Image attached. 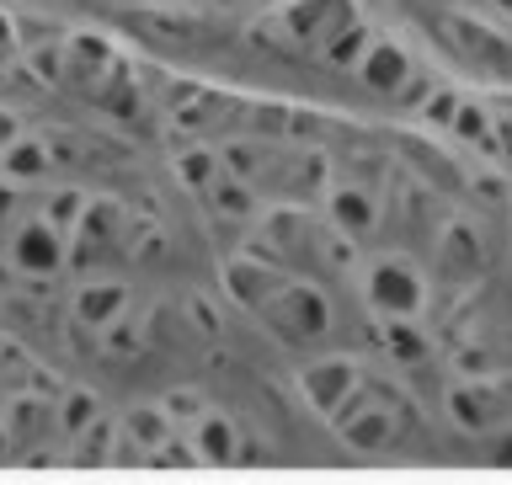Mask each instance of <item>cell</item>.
Returning <instances> with one entry per match:
<instances>
[{"label": "cell", "instance_id": "6da1fadb", "mask_svg": "<svg viewBox=\"0 0 512 485\" xmlns=\"http://www.w3.org/2000/svg\"><path fill=\"white\" fill-rule=\"evenodd\" d=\"M299 390L352 454H400L422 427V411L406 395V384L384 379L374 363L352 358V352L304 358Z\"/></svg>", "mask_w": 512, "mask_h": 485}, {"label": "cell", "instance_id": "7a4b0ae2", "mask_svg": "<svg viewBox=\"0 0 512 485\" xmlns=\"http://www.w3.org/2000/svg\"><path fill=\"white\" fill-rule=\"evenodd\" d=\"M224 283L246 304V315L283 347H320L336 331V299L320 288L310 272L278 262V256L246 251L224 262Z\"/></svg>", "mask_w": 512, "mask_h": 485}, {"label": "cell", "instance_id": "3957f363", "mask_svg": "<svg viewBox=\"0 0 512 485\" xmlns=\"http://www.w3.org/2000/svg\"><path fill=\"white\" fill-rule=\"evenodd\" d=\"M448 411L464 438H475L480 459L512 464V379H459Z\"/></svg>", "mask_w": 512, "mask_h": 485}]
</instances>
